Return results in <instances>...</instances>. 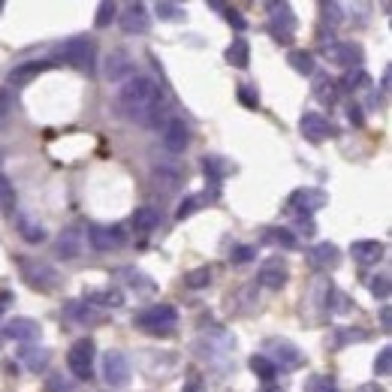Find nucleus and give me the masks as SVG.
I'll use <instances>...</instances> for the list:
<instances>
[{"label":"nucleus","instance_id":"nucleus-1","mask_svg":"<svg viewBox=\"0 0 392 392\" xmlns=\"http://www.w3.org/2000/svg\"><path fill=\"white\" fill-rule=\"evenodd\" d=\"M115 109H118V115H124L127 121H136V124H157V118H160V112H163L160 85L148 76L127 78V82L118 88Z\"/></svg>","mask_w":392,"mask_h":392},{"label":"nucleus","instance_id":"nucleus-2","mask_svg":"<svg viewBox=\"0 0 392 392\" xmlns=\"http://www.w3.org/2000/svg\"><path fill=\"white\" fill-rule=\"evenodd\" d=\"M133 326L142 329V332H151V335H172L178 326V311L172 305H166V302L148 305L133 317Z\"/></svg>","mask_w":392,"mask_h":392},{"label":"nucleus","instance_id":"nucleus-3","mask_svg":"<svg viewBox=\"0 0 392 392\" xmlns=\"http://www.w3.org/2000/svg\"><path fill=\"white\" fill-rule=\"evenodd\" d=\"M263 356L272 360L275 368H281V372H293V368L305 362V353H302L293 341H284V338H268L263 344Z\"/></svg>","mask_w":392,"mask_h":392},{"label":"nucleus","instance_id":"nucleus-4","mask_svg":"<svg viewBox=\"0 0 392 392\" xmlns=\"http://www.w3.org/2000/svg\"><path fill=\"white\" fill-rule=\"evenodd\" d=\"M54 54H58L64 64L76 66V70H88V73L94 70V46L85 37H73V40L61 42V46L54 49Z\"/></svg>","mask_w":392,"mask_h":392},{"label":"nucleus","instance_id":"nucleus-5","mask_svg":"<svg viewBox=\"0 0 392 392\" xmlns=\"http://www.w3.org/2000/svg\"><path fill=\"white\" fill-rule=\"evenodd\" d=\"M21 275H25V281L33 287V290H42V293H49V290L58 287L61 275L58 268L42 263V260H28V256H21Z\"/></svg>","mask_w":392,"mask_h":392},{"label":"nucleus","instance_id":"nucleus-6","mask_svg":"<svg viewBox=\"0 0 392 392\" xmlns=\"http://www.w3.org/2000/svg\"><path fill=\"white\" fill-rule=\"evenodd\" d=\"M94 341L91 338H78L70 353H66V365H70V372L76 380H91L94 377Z\"/></svg>","mask_w":392,"mask_h":392},{"label":"nucleus","instance_id":"nucleus-7","mask_svg":"<svg viewBox=\"0 0 392 392\" xmlns=\"http://www.w3.org/2000/svg\"><path fill=\"white\" fill-rule=\"evenodd\" d=\"M268 13H275L272 21H268V33L278 40V42H284V46H290L293 42V33H296V16H293V9H290L287 4H266Z\"/></svg>","mask_w":392,"mask_h":392},{"label":"nucleus","instance_id":"nucleus-8","mask_svg":"<svg viewBox=\"0 0 392 392\" xmlns=\"http://www.w3.org/2000/svg\"><path fill=\"white\" fill-rule=\"evenodd\" d=\"M88 242H91L94 251L109 254V251L124 248L127 232H124V227H121V223H112V227H91V230H88Z\"/></svg>","mask_w":392,"mask_h":392},{"label":"nucleus","instance_id":"nucleus-9","mask_svg":"<svg viewBox=\"0 0 392 392\" xmlns=\"http://www.w3.org/2000/svg\"><path fill=\"white\" fill-rule=\"evenodd\" d=\"M329 203V196L323 194V190H317V187H302V190H296V194H290V211H296V215H302V218H311L314 211H320L323 206Z\"/></svg>","mask_w":392,"mask_h":392},{"label":"nucleus","instance_id":"nucleus-10","mask_svg":"<svg viewBox=\"0 0 392 392\" xmlns=\"http://www.w3.org/2000/svg\"><path fill=\"white\" fill-rule=\"evenodd\" d=\"M103 377L109 386H127L130 384V360L121 350H109L103 356Z\"/></svg>","mask_w":392,"mask_h":392},{"label":"nucleus","instance_id":"nucleus-11","mask_svg":"<svg viewBox=\"0 0 392 392\" xmlns=\"http://www.w3.org/2000/svg\"><path fill=\"white\" fill-rule=\"evenodd\" d=\"M323 54H326L332 64L344 66V70H356V66H362V61H365L362 46H356V42H332Z\"/></svg>","mask_w":392,"mask_h":392},{"label":"nucleus","instance_id":"nucleus-12","mask_svg":"<svg viewBox=\"0 0 392 392\" xmlns=\"http://www.w3.org/2000/svg\"><path fill=\"white\" fill-rule=\"evenodd\" d=\"M103 73L109 82H121L124 85L127 78H133V73H136V64H133V58L127 52H109L106 54V66H103Z\"/></svg>","mask_w":392,"mask_h":392},{"label":"nucleus","instance_id":"nucleus-13","mask_svg":"<svg viewBox=\"0 0 392 392\" xmlns=\"http://www.w3.org/2000/svg\"><path fill=\"white\" fill-rule=\"evenodd\" d=\"M299 130L308 142H323V139L335 136V127L320 115V112H305V115L299 118Z\"/></svg>","mask_w":392,"mask_h":392},{"label":"nucleus","instance_id":"nucleus-14","mask_svg":"<svg viewBox=\"0 0 392 392\" xmlns=\"http://www.w3.org/2000/svg\"><path fill=\"white\" fill-rule=\"evenodd\" d=\"M256 281H260L266 290H281L287 281H290V268L281 256H272V260H266L260 266V275H256Z\"/></svg>","mask_w":392,"mask_h":392},{"label":"nucleus","instance_id":"nucleus-15","mask_svg":"<svg viewBox=\"0 0 392 392\" xmlns=\"http://www.w3.org/2000/svg\"><path fill=\"white\" fill-rule=\"evenodd\" d=\"M121 21V30L124 33H148L151 28V16H148V6L145 4H130L124 9V16H118Z\"/></svg>","mask_w":392,"mask_h":392},{"label":"nucleus","instance_id":"nucleus-16","mask_svg":"<svg viewBox=\"0 0 392 392\" xmlns=\"http://www.w3.org/2000/svg\"><path fill=\"white\" fill-rule=\"evenodd\" d=\"M40 335H42V326L33 317H16L6 323V338H13V341L33 344V341H40Z\"/></svg>","mask_w":392,"mask_h":392},{"label":"nucleus","instance_id":"nucleus-17","mask_svg":"<svg viewBox=\"0 0 392 392\" xmlns=\"http://www.w3.org/2000/svg\"><path fill=\"white\" fill-rule=\"evenodd\" d=\"M52 61H21V64H16L13 70H9V85H16V88H21V85H30L37 76H42L46 70H52Z\"/></svg>","mask_w":392,"mask_h":392},{"label":"nucleus","instance_id":"nucleus-18","mask_svg":"<svg viewBox=\"0 0 392 392\" xmlns=\"http://www.w3.org/2000/svg\"><path fill=\"white\" fill-rule=\"evenodd\" d=\"M163 145H166V151H172V154H182L190 145V130H187V124H184L182 118H172L170 124H166Z\"/></svg>","mask_w":392,"mask_h":392},{"label":"nucleus","instance_id":"nucleus-19","mask_svg":"<svg viewBox=\"0 0 392 392\" xmlns=\"http://www.w3.org/2000/svg\"><path fill=\"white\" fill-rule=\"evenodd\" d=\"M308 263L314 268H335L341 263V251H338V244H332V242H320V244H314L311 254H308Z\"/></svg>","mask_w":392,"mask_h":392},{"label":"nucleus","instance_id":"nucleus-20","mask_svg":"<svg viewBox=\"0 0 392 392\" xmlns=\"http://www.w3.org/2000/svg\"><path fill=\"white\" fill-rule=\"evenodd\" d=\"M54 251H58L61 260H76V256L82 254V232H78L76 227L64 230L58 235V242H54Z\"/></svg>","mask_w":392,"mask_h":392},{"label":"nucleus","instance_id":"nucleus-21","mask_svg":"<svg viewBox=\"0 0 392 392\" xmlns=\"http://www.w3.org/2000/svg\"><path fill=\"white\" fill-rule=\"evenodd\" d=\"M384 242H377V239H365V242H353L350 244V254H353V260L356 263H377L380 256H384Z\"/></svg>","mask_w":392,"mask_h":392},{"label":"nucleus","instance_id":"nucleus-22","mask_svg":"<svg viewBox=\"0 0 392 392\" xmlns=\"http://www.w3.org/2000/svg\"><path fill=\"white\" fill-rule=\"evenodd\" d=\"M18 360L25 362L33 374H40V372H46V368H49L52 353L46 350V347H25V350L18 353Z\"/></svg>","mask_w":392,"mask_h":392},{"label":"nucleus","instance_id":"nucleus-23","mask_svg":"<svg viewBox=\"0 0 392 392\" xmlns=\"http://www.w3.org/2000/svg\"><path fill=\"white\" fill-rule=\"evenodd\" d=\"M64 314L70 320H76V323H85V326H88V323H100V320H103V314L94 311L91 305H88V302H66Z\"/></svg>","mask_w":392,"mask_h":392},{"label":"nucleus","instance_id":"nucleus-24","mask_svg":"<svg viewBox=\"0 0 392 392\" xmlns=\"http://www.w3.org/2000/svg\"><path fill=\"white\" fill-rule=\"evenodd\" d=\"M133 227H136L139 232H151L160 227V211H157L154 206H142L133 211Z\"/></svg>","mask_w":392,"mask_h":392},{"label":"nucleus","instance_id":"nucleus-25","mask_svg":"<svg viewBox=\"0 0 392 392\" xmlns=\"http://www.w3.org/2000/svg\"><path fill=\"white\" fill-rule=\"evenodd\" d=\"M18 232H21V239H25L28 244L46 242V227H42V223H37L33 218H28V215H18Z\"/></svg>","mask_w":392,"mask_h":392},{"label":"nucleus","instance_id":"nucleus-26","mask_svg":"<svg viewBox=\"0 0 392 392\" xmlns=\"http://www.w3.org/2000/svg\"><path fill=\"white\" fill-rule=\"evenodd\" d=\"M223 58H227V64L232 66H239V70H244V66L251 64V46H248V40H232V46L223 52Z\"/></svg>","mask_w":392,"mask_h":392},{"label":"nucleus","instance_id":"nucleus-27","mask_svg":"<svg viewBox=\"0 0 392 392\" xmlns=\"http://www.w3.org/2000/svg\"><path fill=\"white\" fill-rule=\"evenodd\" d=\"M203 170H206V175L211 178V182H220V178L230 175L235 166L227 160V157H215V154H211V157H203Z\"/></svg>","mask_w":392,"mask_h":392},{"label":"nucleus","instance_id":"nucleus-28","mask_svg":"<svg viewBox=\"0 0 392 392\" xmlns=\"http://www.w3.org/2000/svg\"><path fill=\"white\" fill-rule=\"evenodd\" d=\"M248 365H251V372H254L256 377L263 380V384H272V380L278 377V368H275V362H272V360H266L263 353H254Z\"/></svg>","mask_w":392,"mask_h":392},{"label":"nucleus","instance_id":"nucleus-29","mask_svg":"<svg viewBox=\"0 0 392 392\" xmlns=\"http://www.w3.org/2000/svg\"><path fill=\"white\" fill-rule=\"evenodd\" d=\"M287 64L293 66L296 73H302V76H311L314 73V54L311 52H305V49H293L287 54Z\"/></svg>","mask_w":392,"mask_h":392},{"label":"nucleus","instance_id":"nucleus-30","mask_svg":"<svg viewBox=\"0 0 392 392\" xmlns=\"http://www.w3.org/2000/svg\"><path fill=\"white\" fill-rule=\"evenodd\" d=\"M85 302L88 305L100 302V305H106V308H121L124 305V293H121V290H103V293H88Z\"/></svg>","mask_w":392,"mask_h":392},{"label":"nucleus","instance_id":"nucleus-31","mask_svg":"<svg viewBox=\"0 0 392 392\" xmlns=\"http://www.w3.org/2000/svg\"><path fill=\"white\" fill-rule=\"evenodd\" d=\"M341 91H356V88H365L368 85V73L362 70V66H356V70H347L341 78H338Z\"/></svg>","mask_w":392,"mask_h":392},{"label":"nucleus","instance_id":"nucleus-32","mask_svg":"<svg viewBox=\"0 0 392 392\" xmlns=\"http://www.w3.org/2000/svg\"><path fill=\"white\" fill-rule=\"evenodd\" d=\"M0 208H4L6 215L16 211V190H13V182H9L6 175H0Z\"/></svg>","mask_w":392,"mask_h":392},{"label":"nucleus","instance_id":"nucleus-33","mask_svg":"<svg viewBox=\"0 0 392 392\" xmlns=\"http://www.w3.org/2000/svg\"><path fill=\"white\" fill-rule=\"evenodd\" d=\"M184 284H187L190 290H203V287H208V284H211V268H208V266H199V268H194V272H187V275H184Z\"/></svg>","mask_w":392,"mask_h":392},{"label":"nucleus","instance_id":"nucleus-34","mask_svg":"<svg viewBox=\"0 0 392 392\" xmlns=\"http://www.w3.org/2000/svg\"><path fill=\"white\" fill-rule=\"evenodd\" d=\"M268 239L278 242V244H281V248H287V251H293L296 244H299L296 232H293V230H287V227H275V230H268Z\"/></svg>","mask_w":392,"mask_h":392},{"label":"nucleus","instance_id":"nucleus-35","mask_svg":"<svg viewBox=\"0 0 392 392\" xmlns=\"http://www.w3.org/2000/svg\"><path fill=\"white\" fill-rule=\"evenodd\" d=\"M157 9V16H160L163 21H182L187 13H184V6H178V4H170V0H160V4L154 6Z\"/></svg>","mask_w":392,"mask_h":392},{"label":"nucleus","instance_id":"nucleus-36","mask_svg":"<svg viewBox=\"0 0 392 392\" xmlns=\"http://www.w3.org/2000/svg\"><path fill=\"white\" fill-rule=\"evenodd\" d=\"M314 97H320V100H335V82L329 76H317L314 78Z\"/></svg>","mask_w":392,"mask_h":392},{"label":"nucleus","instance_id":"nucleus-37","mask_svg":"<svg viewBox=\"0 0 392 392\" xmlns=\"http://www.w3.org/2000/svg\"><path fill=\"white\" fill-rule=\"evenodd\" d=\"M112 18H118V6L112 4V0H106V4H100V6H97V18H94V25H97V28H109V25H112Z\"/></svg>","mask_w":392,"mask_h":392},{"label":"nucleus","instance_id":"nucleus-38","mask_svg":"<svg viewBox=\"0 0 392 392\" xmlns=\"http://www.w3.org/2000/svg\"><path fill=\"white\" fill-rule=\"evenodd\" d=\"M368 290H372V296H377V299H389V290H392V284H389V275H386V272L374 275L372 281H368Z\"/></svg>","mask_w":392,"mask_h":392},{"label":"nucleus","instance_id":"nucleus-39","mask_svg":"<svg viewBox=\"0 0 392 392\" xmlns=\"http://www.w3.org/2000/svg\"><path fill=\"white\" fill-rule=\"evenodd\" d=\"M392 372V347H380V353H377V360H374V374L377 377H386Z\"/></svg>","mask_w":392,"mask_h":392},{"label":"nucleus","instance_id":"nucleus-40","mask_svg":"<svg viewBox=\"0 0 392 392\" xmlns=\"http://www.w3.org/2000/svg\"><path fill=\"white\" fill-rule=\"evenodd\" d=\"M199 206H203V196H187V199H182V203H178L175 218H178V220H187L190 215H196Z\"/></svg>","mask_w":392,"mask_h":392},{"label":"nucleus","instance_id":"nucleus-41","mask_svg":"<svg viewBox=\"0 0 392 392\" xmlns=\"http://www.w3.org/2000/svg\"><path fill=\"white\" fill-rule=\"evenodd\" d=\"M305 392H338V386H335V380H332V377L317 374V377H311V380H308Z\"/></svg>","mask_w":392,"mask_h":392},{"label":"nucleus","instance_id":"nucleus-42","mask_svg":"<svg viewBox=\"0 0 392 392\" xmlns=\"http://www.w3.org/2000/svg\"><path fill=\"white\" fill-rule=\"evenodd\" d=\"M239 103H244L248 109H260V94H256L251 85H242L239 88Z\"/></svg>","mask_w":392,"mask_h":392},{"label":"nucleus","instance_id":"nucleus-43","mask_svg":"<svg viewBox=\"0 0 392 392\" xmlns=\"http://www.w3.org/2000/svg\"><path fill=\"white\" fill-rule=\"evenodd\" d=\"M256 256V248H251V244H239V248H232V263H251Z\"/></svg>","mask_w":392,"mask_h":392},{"label":"nucleus","instance_id":"nucleus-44","mask_svg":"<svg viewBox=\"0 0 392 392\" xmlns=\"http://www.w3.org/2000/svg\"><path fill=\"white\" fill-rule=\"evenodd\" d=\"M320 9H323V18H326L332 28H335V25H338V21H341V6H338V4H323Z\"/></svg>","mask_w":392,"mask_h":392},{"label":"nucleus","instance_id":"nucleus-45","mask_svg":"<svg viewBox=\"0 0 392 392\" xmlns=\"http://www.w3.org/2000/svg\"><path fill=\"white\" fill-rule=\"evenodd\" d=\"M344 112H347V121H350L353 127H362V124H365V115H362V109L356 106V103H353V106H347Z\"/></svg>","mask_w":392,"mask_h":392},{"label":"nucleus","instance_id":"nucleus-46","mask_svg":"<svg viewBox=\"0 0 392 392\" xmlns=\"http://www.w3.org/2000/svg\"><path fill=\"white\" fill-rule=\"evenodd\" d=\"M223 13H227V21H230L235 30H244V28H248V21H244V16L239 13V9H223Z\"/></svg>","mask_w":392,"mask_h":392},{"label":"nucleus","instance_id":"nucleus-47","mask_svg":"<svg viewBox=\"0 0 392 392\" xmlns=\"http://www.w3.org/2000/svg\"><path fill=\"white\" fill-rule=\"evenodd\" d=\"M9 112H13V94L6 88H0V118H6Z\"/></svg>","mask_w":392,"mask_h":392},{"label":"nucleus","instance_id":"nucleus-48","mask_svg":"<svg viewBox=\"0 0 392 392\" xmlns=\"http://www.w3.org/2000/svg\"><path fill=\"white\" fill-rule=\"evenodd\" d=\"M368 338V332H344V329H338V344H347V341H365Z\"/></svg>","mask_w":392,"mask_h":392},{"label":"nucleus","instance_id":"nucleus-49","mask_svg":"<svg viewBox=\"0 0 392 392\" xmlns=\"http://www.w3.org/2000/svg\"><path fill=\"white\" fill-rule=\"evenodd\" d=\"M49 389L52 392H73V384H66L61 377H49Z\"/></svg>","mask_w":392,"mask_h":392},{"label":"nucleus","instance_id":"nucleus-50","mask_svg":"<svg viewBox=\"0 0 392 392\" xmlns=\"http://www.w3.org/2000/svg\"><path fill=\"white\" fill-rule=\"evenodd\" d=\"M380 326H384V332H392V311H389V305L380 308Z\"/></svg>","mask_w":392,"mask_h":392},{"label":"nucleus","instance_id":"nucleus-51","mask_svg":"<svg viewBox=\"0 0 392 392\" xmlns=\"http://www.w3.org/2000/svg\"><path fill=\"white\" fill-rule=\"evenodd\" d=\"M299 235H305V239L314 235V220L311 218H299ZM299 235H296V239H299Z\"/></svg>","mask_w":392,"mask_h":392},{"label":"nucleus","instance_id":"nucleus-52","mask_svg":"<svg viewBox=\"0 0 392 392\" xmlns=\"http://www.w3.org/2000/svg\"><path fill=\"white\" fill-rule=\"evenodd\" d=\"M389 82H392V70L386 66L384 76H380V91H384V94H389Z\"/></svg>","mask_w":392,"mask_h":392},{"label":"nucleus","instance_id":"nucleus-53","mask_svg":"<svg viewBox=\"0 0 392 392\" xmlns=\"http://www.w3.org/2000/svg\"><path fill=\"white\" fill-rule=\"evenodd\" d=\"M360 392H386V389L377 386V384H365V386H360Z\"/></svg>","mask_w":392,"mask_h":392},{"label":"nucleus","instance_id":"nucleus-54","mask_svg":"<svg viewBox=\"0 0 392 392\" xmlns=\"http://www.w3.org/2000/svg\"><path fill=\"white\" fill-rule=\"evenodd\" d=\"M260 392H284V389H281V386H263Z\"/></svg>","mask_w":392,"mask_h":392},{"label":"nucleus","instance_id":"nucleus-55","mask_svg":"<svg viewBox=\"0 0 392 392\" xmlns=\"http://www.w3.org/2000/svg\"><path fill=\"white\" fill-rule=\"evenodd\" d=\"M0 13H4V0H0Z\"/></svg>","mask_w":392,"mask_h":392},{"label":"nucleus","instance_id":"nucleus-56","mask_svg":"<svg viewBox=\"0 0 392 392\" xmlns=\"http://www.w3.org/2000/svg\"><path fill=\"white\" fill-rule=\"evenodd\" d=\"M0 314H4V311H0Z\"/></svg>","mask_w":392,"mask_h":392}]
</instances>
